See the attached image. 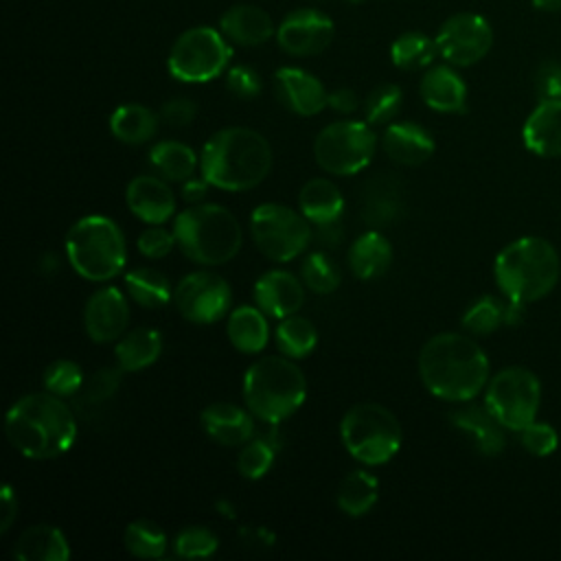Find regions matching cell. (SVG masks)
<instances>
[{
	"mask_svg": "<svg viewBox=\"0 0 561 561\" xmlns=\"http://www.w3.org/2000/svg\"><path fill=\"white\" fill-rule=\"evenodd\" d=\"M335 37L333 20L318 9H294L276 24V44L291 57H313L331 46Z\"/></svg>",
	"mask_w": 561,
	"mask_h": 561,
	"instance_id": "obj_15",
	"label": "cell"
},
{
	"mask_svg": "<svg viewBox=\"0 0 561 561\" xmlns=\"http://www.w3.org/2000/svg\"><path fill=\"white\" fill-rule=\"evenodd\" d=\"M506 296H480L462 313V329L471 335H491L506 327Z\"/></svg>",
	"mask_w": 561,
	"mask_h": 561,
	"instance_id": "obj_39",
	"label": "cell"
},
{
	"mask_svg": "<svg viewBox=\"0 0 561 561\" xmlns=\"http://www.w3.org/2000/svg\"><path fill=\"white\" fill-rule=\"evenodd\" d=\"M419 94L430 110L440 114H458L467 107V83L451 64H432L425 68Z\"/></svg>",
	"mask_w": 561,
	"mask_h": 561,
	"instance_id": "obj_21",
	"label": "cell"
},
{
	"mask_svg": "<svg viewBox=\"0 0 561 561\" xmlns=\"http://www.w3.org/2000/svg\"><path fill=\"white\" fill-rule=\"evenodd\" d=\"M316 237L322 245L331 248V245H337L342 241V226H340V219L337 221H329V224H320L316 226Z\"/></svg>",
	"mask_w": 561,
	"mask_h": 561,
	"instance_id": "obj_53",
	"label": "cell"
},
{
	"mask_svg": "<svg viewBox=\"0 0 561 561\" xmlns=\"http://www.w3.org/2000/svg\"><path fill=\"white\" fill-rule=\"evenodd\" d=\"M123 546L131 557L160 559L169 548L167 533L151 519H134L125 526Z\"/></svg>",
	"mask_w": 561,
	"mask_h": 561,
	"instance_id": "obj_38",
	"label": "cell"
},
{
	"mask_svg": "<svg viewBox=\"0 0 561 561\" xmlns=\"http://www.w3.org/2000/svg\"><path fill=\"white\" fill-rule=\"evenodd\" d=\"M346 2H359V0H346Z\"/></svg>",
	"mask_w": 561,
	"mask_h": 561,
	"instance_id": "obj_56",
	"label": "cell"
},
{
	"mask_svg": "<svg viewBox=\"0 0 561 561\" xmlns=\"http://www.w3.org/2000/svg\"><path fill=\"white\" fill-rule=\"evenodd\" d=\"M359 96L355 94V90L342 85V88H335L329 92V99H327V107L340 112V114H353L359 110Z\"/></svg>",
	"mask_w": 561,
	"mask_h": 561,
	"instance_id": "obj_51",
	"label": "cell"
},
{
	"mask_svg": "<svg viewBox=\"0 0 561 561\" xmlns=\"http://www.w3.org/2000/svg\"><path fill=\"white\" fill-rule=\"evenodd\" d=\"M230 59L232 48L219 28L191 26L171 44L167 70L182 83H206L221 77L230 68Z\"/></svg>",
	"mask_w": 561,
	"mask_h": 561,
	"instance_id": "obj_9",
	"label": "cell"
},
{
	"mask_svg": "<svg viewBox=\"0 0 561 561\" xmlns=\"http://www.w3.org/2000/svg\"><path fill=\"white\" fill-rule=\"evenodd\" d=\"M208 182L204 180V178H188V180H184V186H182V197L186 199V202H193V204H197L199 199H204L206 197V191H208Z\"/></svg>",
	"mask_w": 561,
	"mask_h": 561,
	"instance_id": "obj_54",
	"label": "cell"
},
{
	"mask_svg": "<svg viewBox=\"0 0 561 561\" xmlns=\"http://www.w3.org/2000/svg\"><path fill=\"white\" fill-rule=\"evenodd\" d=\"M383 153L403 167H419L427 162L436 149L432 134L414 121L390 123L381 134Z\"/></svg>",
	"mask_w": 561,
	"mask_h": 561,
	"instance_id": "obj_23",
	"label": "cell"
},
{
	"mask_svg": "<svg viewBox=\"0 0 561 561\" xmlns=\"http://www.w3.org/2000/svg\"><path fill=\"white\" fill-rule=\"evenodd\" d=\"M250 237L265 259L287 263L307 250L313 232L311 221L300 210L265 202L250 215Z\"/></svg>",
	"mask_w": 561,
	"mask_h": 561,
	"instance_id": "obj_10",
	"label": "cell"
},
{
	"mask_svg": "<svg viewBox=\"0 0 561 561\" xmlns=\"http://www.w3.org/2000/svg\"><path fill=\"white\" fill-rule=\"evenodd\" d=\"M344 449L362 465L379 467L397 456L403 443L399 419L381 403L364 401L351 405L340 421Z\"/></svg>",
	"mask_w": 561,
	"mask_h": 561,
	"instance_id": "obj_8",
	"label": "cell"
},
{
	"mask_svg": "<svg viewBox=\"0 0 561 561\" xmlns=\"http://www.w3.org/2000/svg\"><path fill=\"white\" fill-rule=\"evenodd\" d=\"M392 263V245L379 230L362 232L348 250V267L359 280H373L388 272Z\"/></svg>",
	"mask_w": 561,
	"mask_h": 561,
	"instance_id": "obj_28",
	"label": "cell"
},
{
	"mask_svg": "<svg viewBox=\"0 0 561 561\" xmlns=\"http://www.w3.org/2000/svg\"><path fill=\"white\" fill-rule=\"evenodd\" d=\"M298 210L313 226L337 221L344 213V197L329 178H311L298 193Z\"/></svg>",
	"mask_w": 561,
	"mask_h": 561,
	"instance_id": "obj_31",
	"label": "cell"
},
{
	"mask_svg": "<svg viewBox=\"0 0 561 561\" xmlns=\"http://www.w3.org/2000/svg\"><path fill=\"white\" fill-rule=\"evenodd\" d=\"M438 55L436 39L421 31H405L390 44V59L399 70H423Z\"/></svg>",
	"mask_w": 561,
	"mask_h": 561,
	"instance_id": "obj_36",
	"label": "cell"
},
{
	"mask_svg": "<svg viewBox=\"0 0 561 561\" xmlns=\"http://www.w3.org/2000/svg\"><path fill=\"white\" fill-rule=\"evenodd\" d=\"M419 377L436 399L467 403L486 388L491 364L473 335L445 331L421 346Z\"/></svg>",
	"mask_w": 561,
	"mask_h": 561,
	"instance_id": "obj_1",
	"label": "cell"
},
{
	"mask_svg": "<svg viewBox=\"0 0 561 561\" xmlns=\"http://www.w3.org/2000/svg\"><path fill=\"white\" fill-rule=\"evenodd\" d=\"M195 114H197V105L188 96H173V99L164 101V105L160 110V118L167 125H171V127H186V125H191Z\"/></svg>",
	"mask_w": 561,
	"mask_h": 561,
	"instance_id": "obj_50",
	"label": "cell"
},
{
	"mask_svg": "<svg viewBox=\"0 0 561 561\" xmlns=\"http://www.w3.org/2000/svg\"><path fill=\"white\" fill-rule=\"evenodd\" d=\"M129 298L145 309H160L173 300L171 280L156 267H134L125 274Z\"/></svg>",
	"mask_w": 561,
	"mask_h": 561,
	"instance_id": "obj_34",
	"label": "cell"
},
{
	"mask_svg": "<svg viewBox=\"0 0 561 561\" xmlns=\"http://www.w3.org/2000/svg\"><path fill=\"white\" fill-rule=\"evenodd\" d=\"M219 31L239 46H261L276 37L272 15L256 4H232L219 18Z\"/></svg>",
	"mask_w": 561,
	"mask_h": 561,
	"instance_id": "obj_25",
	"label": "cell"
},
{
	"mask_svg": "<svg viewBox=\"0 0 561 561\" xmlns=\"http://www.w3.org/2000/svg\"><path fill=\"white\" fill-rule=\"evenodd\" d=\"M18 517V497L11 489V484L2 486V517H0V533H7Z\"/></svg>",
	"mask_w": 561,
	"mask_h": 561,
	"instance_id": "obj_52",
	"label": "cell"
},
{
	"mask_svg": "<svg viewBox=\"0 0 561 561\" xmlns=\"http://www.w3.org/2000/svg\"><path fill=\"white\" fill-rule=\"evenodd\" d=\"M403 186L390 173H377L362 188V219L381 228L403 215Z\"/></svg>",
	"mask_w": 561,
	"mask_h": 561,
	"instance_id": "obj_26",
	"label": "cell"
},
{
	"mask_svg": "<svg viewBox=\"0 0 561 561\" xmlns=\"http://www.w3.org/2000/svg\"><path fill=\"white\" fill-rule=\"evenodd\" d=\"M401 103H403V92L397 83H379L368 92V96L362 103L364 118L370 125H386L397 116V112L401 110Z\"/></svg>",
	"mask_w": 561,
	"mask_h": 561,
	"instance_id": "obj_42",
	"label": "cell"
},
{
	"mask_svg": "<svg viewBox=\"0 0 561 561\" xmlns=\"http://www.w3.org/2000/svg\"><path fill=\"white\" fill-rule=\"evenodd\" d=\"M64 245L72 270L92 283L116 278L127 263L123 230L105 215H85L75 221Z\"/></svg>",
	"mask_w": 561,
	"mask_h": 561,
	"instance_id": "obj_7",
	"label": "cell"
},
{
	"mask_svg": "<svg viewBox=\"0 0 561 561\" xmlns=\"http://www.w3.org/2000/svg\"><path fill=\"white\" fill-rule=\"evenodd\" d=\"M307 397V379L287 355H265L243 375L245 408L270 425L289 419Z\"/></svg>",
	"mask_w": 561,
	"mask_h": 561,
	"instance_id": "obj_6",
	"label": "cell"
},
{
	"mask_svg": "<svg viewBox=\"0 0 561 561\" xmlns=\"http://www.w3.org/2000/svg\"><path fill=\"white\" fill-rule=\"evenodd\" d=\"M232 302L228 280L215 272L197 270L175 285L173 305L178 313L195 324H213L221 320Z\"/></svg>",
	"mask_w": 561,
	"mask_h": 561,
	"instance_id": "obj_13",
	"label": "cell"
},
{
	"mask_svg": "<svg viewBox=\"0 0 561 561\" xmlns=\"http://www.w3.org/2000/svg\"><path fill=\"white\" fill-rule=\"evenodd\" d=\"M535 92L539 101L561 99V61H543L535 70Z\"/></svg>",
	"mask_w": 561,
	"mask_h": 561,
	"instance_id": "obj_49",
	"label": "cell"
},
{
	"mask_svg": "<svg viewBox=\"0 0 561 561\" xmlns=\"http://www.w3.org/2000/svg\"><path fill=\"white\" fill-rule=\"evenodd\" d=\"M434 39L438 46V55L447 64L456 68H467L482 61L489 55L493 46V28L486 18L471 11H462L449 15L440 24Z\"/></svg>",
	"mask_w": 561,
	"mask_h": 561,
	"instance_id": "obj_14",
	"label": "cell"
},
{
	"mask_svg": "<svg viewBox=\"0 0 561 561\" xmlns=\"http://www.w3.org/2000/svg\"><path fill=\"white\" fill-rule=\"evenodd\" d=\"M280 443L276 440V434L270 436H259L250 438L248 443L241 445V451L237 456V469L245 480H259L263 478L276 458Z\"/></svg>",
	"mask_w": 561,
	"mask_h": 561,
	"instance_id": "obj_40",
	"label": "cell"
},
{
	"mask_svg": "<svg viewBox=\"0 0 561 561\" xmlns=\"http://www.w3.org/2000/svg\"><path fill=\"white\" fill-rule=\"evenodd\" d=\"M9 443L28 460L64 456L77 438V421L61 397L44 390L20 397L4 416Z\"/></svg>",
	"mask_w": 561,
	"mask_h": 561,
	"instance_id": "obj_2",
	"label": "cell"
},
{
	"mask_svg": "<svg viewBox=\"0 0 561 561\" xmlns=\"http://www.w3.org/2000/svg\"><path fill=\"white\" fill-rule=\"evenodd\" d=\"M379 500V480L366 471L355 469L346 473L337 486V508L348 517H362L373 511Z\"/></svg>",
	"mask_w": 561,
	"mask_h": 561,
	"instance_id": "obj_33",
	"label": "cell"
},
{
	"mask_svg": "<svg viewBox=\"0 0 561 561\" xmlns=\"http://www.w3.org/2000/svg\"><path fill=\"white\" fill-rule=\"evenodd\" d=\"M484 405L511 432L537 421L541 405V381L526 366H506L489 377Z\"/></svg>",
	"mask_w": 561,
	"mask_h": 561,
	"instance_id": "obj_11",
	"label": "cell"
},
{
	"mask_svg": "<svg viewBox=\"0 0 561 561\" xmlns=\"http://www.w3.org/2000/svg\"><path fill=\"white\" fill-rule=\"evenodd\" d=\"M274 90L278 101L298 116H316L327 107L329 92L324 83L296 66H283L274 72Z\"/></svg>",
	"mask_w": 561,
	"mask_h": 561,
	"instance_id": "obj_17",
	"label": "cell"
},
{
	"mask_svg": "<svg viewBox=\"0 0 561 561\" xmlns=\"http://www.w3.org/2000/svg\"><path fill=\"white\" fill-rule=\"evenodd\" d=\"M197 160L199 158L193 147L180 140H160L149 149L151 167L169 182H184L193 178Z\"/></svg>",
	"mask_w": 561,
	"mask_h": 561,
	"instance_id": "obj_35",
	"label": "cell"
},
{
	"mask_svg": "<svg viewBox=\"0 0 561 561\" xmlns=\"http://www.w3.org/2000/svg\"><path fill=\"white\" fill-rule=\"evenodd\" d=\"M162 353V333L151 327H138L131 331H125L114 346L116 366L123 368V373H138L149 368L158 362Z\"/></svg>",
	"mask_w": 561,
	"mask_h": 561,
	"instance_id": "obj_27",
	"label": "cell"
},
{
	"mask_svg": "<svg viewBox=\"0 0 561 561\" xmlns=\"http://www.w3.org/2000/svg\"><path fill=\"white\" fill-rule=\"evenodd\" d=\"M175 243H178V241H175L173 230L162 228V224L145 228V230L138 234V239H136L138 252H140L142 256H147V259H162V256H167V254L175 248Z\"/></svg>",
	"mask_w": 561,
	"mask_h": 561,
	"instance_id": "obj_47",
	"label": "cell"
},
{
	"mask_svg": "<svg viewBox=\"0 0 561 561\" xmlns=\"http://www.w3.org/2000/svg\"><path fill=\"white\" fill-rule=\"evenodd\" d=\"M173 234L184 256L210 267L234 259L243 243L239 219L221 204H193L180 210Z\"/></svg>",
	"mask_w": 561,
	"mask_h": 561,
	"instance_id": "obj_5",
	"label": "cell"
},
{
	"mask_svg": "<svg viewBox=\"0 0 561 561\" xmlns=\"http://www.w3.org/2000/svg\"><path fill=\"white\" fill-rule=\"evenodd\" d=\"M272 147L263 134L250 127H224L202 147V178L221 191H250L272 169Z\"/></svg>",
	"mask_w": 561,
	"mask_h": 561,
	"instance_id": "obj_3",
	"label": "cell"
},
{
	"mask_svg": "<svg viewBox=\"0 0 561 561\" xmlns=\"http://www.w3.org/2000/svg\"><path fill=\"white\" fill-rule=\"evenodd\" d=\"M524 147L539 158H561V99L535 105L522 127Z\"/></svg>",
	"mask_w": 561,
	"mask_h": 561,
	"instance_id": "obj_24",
	"label": "cell"
},
{
	"mask_svg": "<svg viewBox=\"0 0 561 561\" xmlns=\"http://www.w3.org/2000/svg\"><path fill=\"white\" fill-rule=\"evenodd\" d=\"M44 388L57 397H72L77 392H81L85 377L83 370L77 362L72 359H55L46 366L44 375H42Z\"/></svg>",
	"mask_w": 561,
	"mask_h": 561,
	"instance_id": "obj_43",
	"label": "cell"
},
{
	"mask_svg": "<svg viewBox=\"0 0 561 561\" xmlns=\"http://www.w3.org/2000/svg\"><path fill=\"white\" fill-rule=\"evenodd\" d=\"M300 280L309 291L327 296L340 287L342 272L327 252H311L300 265Z\"/></svg>",
	"mask_w": 561,
	"mask_h": 561,
	"instance_id": "obj_41",
	"label": "cell"
},
{
	"mask_svg": "<svg viewBox=\"0 0 561 561\" xmlns=\"http://www.w3.org/2000/svg\"><path fill=\"white\" fill-rule=\"evenodd\" d=\"M129 324V302L118 287L96 289L83 307V329L92 342H116Z\"/></svg>",
	"mask_w": 561,
	"mask_h": 561,
	"instance_id": "obj_16",
	"label": "cell"
},
{
	"mask_svg": "<svg viewBox=\"0 0 561 561\" xmlns=\"http://www.w3.org/2000/svg\"><path fill=\"white\" fill-rule=\"evenodd\" d=\"M226 88L237 99H254L261 92V77L252 66H230L226 70Z\"/></svg>",
	"mask_w": 561,
	"mask_h": 561,
	"instance_id": "obj_48",
	"label": "cell"
},
{
	"mask_svg": "<svg viewBox=\"0 0 561 561\" xmlns=\"http://www.w3.org/2000/svg\"><path fill=\"white\" fill-rule=\"evenodd\" d=\"M254 302L272 318L298 313L305 302V283L287 270H270L254 283Z\"/></svg>",
	"mask_w": 561,
	"mask_h": 561,
	"instance_id": "obj_20",
	"label": "cell"
},
{
	"mask_svg": "<svg viewBox=\"0 0 561 561\" xmlns=\"http://www.w3.org/2000/svg\"><path fill=\"white\" fill-rule=\"evenodd\" d=\"M377 149V136L368 121H335L322 127L313 140L318 167L331 175L364 171Z\"/></svg>",
	"mask_w": 561,
	"mask_h": 561,
	"instance_id": "obj_12",
	"label": "cell"
},
{
	"mask_svg": "<svg viewBox=\"0 0 561 561\" xmlns=\"http://www.w3.org/2000/svg\"><path fill=\"white\" fill-rule=\"evenodd\" d=\"M123 368L121 366H105L99 368L88 377V381L81 388V401L90 405H99L101 401H107L121 386Z\"/></svg>",
	"mask_w": 561,
	"mask_h": 561,
	"instance_id": "obj_46",
	"label": "cell"
},
{
	"mask_svg": "<svg viewBox=\"0 0 561 561\" xmlns=\"http://www.w3.org/2000/svg\"><path fill=\"white\" fill-rule=\"evenodd\" d=\"M219 548V539L210 528L186 526L173 539V550L180 559H206Z\"/></svg>",
	"mask_w": 561,
	"mask_h": 561,
	"instance_id": "obj_44",
	"label": "cell"
},
{
	"mask_svg": "<svg viewBox=\"0 0 561 561\" xmlns=\"http://www.w3.org/2000/svg\"><path fill=\"white\" fill-rule=\"evenodd\" d=\"M265 311L256 305H241L230 311L226 333L230 344L245 355H256L267 346L270 324L265 320Z\"/></svg>",
	"mask_w": 561,
	"mask_h": 561,
	"instance_id": "obj_29",
	"label": "cell"
},
{
	"mask_svg": "<svg viewBox=\"0 0 561 561\" xmlns=\"http://www.w3.org/2000/svg\"><path fill=\"white\" fill-rule=\"evenodd\" d=\"M110 131L125 145H145L158 131V114L142 103H123L110 114Z\"/></svg>",
	"mask_w": 561,
	"mask_h": 561,
	"instance_id": "obj_32",
	"label": "cell"
},
{
	"mask_svg": "<svg viewBox=\"0 0 561 561\" xmlns=\"http://www.w3.org/2000/svg\"><path fill=\"white\" fill-rule=\"evenodd\" d=\"M13 557L20 561H66L70 557V546L57 526L35 524L18 537Z\"/></svg>",
	"mask_w": 561,
	"mask_h": 561,
	"instance_id": "obj_30",
	"label": "cell"
},
{
	"mask_svg": "<svg viewBox=\"0 0 561 561\" xmlns=\"http://www.w3.org/2000/svg\"><path fill=\"white\" fill-rule=\"evenodd\" d=\"M125 204L129 213L149 224L158 226L175 215V193L164 178L136 175L125 188Z\"/></svg>",
	"mask_w": 561,
	"mask_h": 561,
	"instance_id": "obj_18",
	"label": "cell"
},
{
	"mask_svg": "<svg viewBox=\"0 0 561 561\" xmlns=\"http://www.w3.org/2000/svg\"><path fill=\"white\" fill-rule=\"evenodd\" d=\"M517 434H519L522 447L535 458L552 456L559 447V432L550 423H543V421H533Z\"/></svg>",
	"mask_w": 561,
	"mask_h": 561,
	"instance_id": "obj_45",
	"label": "cell"
},
{
	"mask_svg": "<svg viewBox=\"0 0 561 561\" xmlns=\"http://www.w3.org/2000/svg\"><path fill=\"white\" fill-rule=\"evenodd\" d=\"M530 2L539 11H550V13H559L561 11V0H530Z\"/></svg>",
	"mask_w": 561,
	"mask_h": 561,
	"instance_id": "obj_55",
	"label": "cell"
},
{
	"mask_svg": "<svg viewBox=\"0 0 561 561\" xmlns=\"http://www.w3.org/2000/svg\"><path fill=\"white\" fill-rule=\"evenodd\" d=\"M493 276L502 296L530 305L557 287L561 259L548 239L533 234L519 237L497 252Z\"/></svg>",
	"mask_w": 561,
	"mask_h": 561,
	"instance_id": "obj_4",
	"label": "cell"
},
{
	"mask_svg": "<svg viewBox=\"0 0 561 561\" xmlns=\"http://www.w3.org/2000/svg\"><path fill=\"white\" fill-rule=\"evenodd\" d=\"M274 340L283 355L291 359H302L313 353L318 344V329L309 318L291 313L278 322Z\"/></svg>",
	"mask_w": 561,
	"mask_h": 561,
	"instance_id": "obj_37",
	"label": "cell"
},
{
	"mask_svg": "<svg viewBox=\"0 0 561 561\" xmlns=\"http://www.w3.org/2000/svg\"><path fill=\"white\" fill-rule=\"evenodd\" d=\"M206 436L224 447H237L254 436V414L237 403L215 401L199 414Z\"/></svg>",
	"mask_w": 561,
	"mask_h": 561,
	"instance_id": "obj_22",
	"label": "cell"
},
{
	"mask_svg": "<svg viewBox=\"0 0 561 561\" xmlns=\"http://www.w3.org/2000/svg\"><path fill=\"white\" fill-rule=\"evenodd\" d=\"M451 425L465 434L471 445L476 447V451H480L486 458L500 456L506 447V434H504V425L489 412V408L482 403H471L467 401L465 405L456 408L449 414Z\"/></svg>",
	"mask_w": 561,
	"mask_h": 561,
	"instance_id": "obj_19",
	"label": "cell"
}]
</instances>
